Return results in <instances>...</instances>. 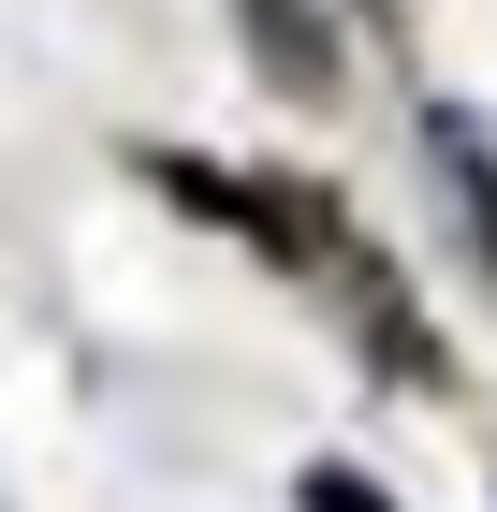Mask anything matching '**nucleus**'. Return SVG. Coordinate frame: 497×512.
Here are the masks:
<instances>
[]
</instances>
